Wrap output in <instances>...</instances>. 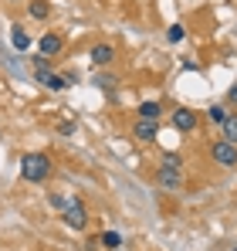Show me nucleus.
Listing matches in <instances>:
<instances>
[{
  "mask_svg": "<svg viewBox=\"0 0 237 251\" xmlns=\"http://www.w3.org/2000/svg\"><path fill=\"white\" fill-rule=\"evenodd\" d=\"M61 48H65V38H61V34H41L38 51L44 54V58H54V54H58Z\"/></svg>",
  "mask_w": 237,
  "mask_h": 251,
  "instance_id": "obj_8",
  "label": "nucleus"
},
{
  "mask_svg": "<svg viewBox=\"0 0 237 251\" xmlns=\"http://www.w3.org/2000/svg\"><path fill=\"white\" fill-rule=\"evenodd\" d=\"M21 176H24L27 183H44V180L51 176V160H47L44 153H27V156L21 160Z\"/></svg>",
  "mask_w": 237,
  "mask_h": 251,
  "instance_id": "obj_2",
  "label": "nucleus"
},
{
  "mask_svg": "<svg viewBox=\"0 0 237 251\" xmlns=\"http://www.w3.org/2000/svg\"><path fill=\"white\" fill-rule=\"evenodd\" d=\"M38 82L44 88H51V92H61L65 82H61V75H54V72H47V68H38Z\"/></svg>",
  "mask_w": 237,
  "mask_h": 251,
  "instance_id": "obj_9",
  "label": "nucleus"
},
{
  "mask_svg": "<svg viewBox=\"0 0 237 251\" xmlns=\"http://www.w3.org/2000/svg\"><path fill=\"white\" fill-rule=\"evenodd\" d=\"M116 251H118V248H116Z\"/></svg>",
  "mask_w": 237,
  "mask_h": 251,
  "instance_id": "obj_19",
  "label": "nucleus"
},
{
  "mask_svg": "<svg viewBox=\"0 0 237 251\" xmlns=\"http://www.w3.org/2000/svg\"><path fill=\"white\" fill-rule=\"evenodd\" d=\"M220 126H224V139L237 146V116H227V119H224Z\"/></svg>",
  "mask_w": 237,
  "mask_h": 251,
  "instance_id": "obj_13",
  "label": "nucleus"
},
{
  "mask_svg": "<svg viewBox=\"0 0 237 251\" xmlns=\"http://www.w3.org/2000/svg\"><path fill=\"white\" fill-rule=\"evenodd\" d=\"M27 14H31L34 21H47V17H51V3H47V0H27Z\"/></svg>",
  "mask_w": 237,
  "mask_h": 251,
  "instance_id": "obj_10",
  "label": "nucleus"
},
{
  "mask_svg": "<svg viewBox=\"0 0 237 251\" xmlns=\"http://www.w3.org/2000/svg\"><path fill=\"white\" fill-rule=\"evenodd\" d=\"M132 136H136V139H142V143H153V139L159 136V123H156V119H136Z\"/></svg>",
  "mask_w": 237,
  "mask_h": 251,
  "instance_id": "obj_6",
  "label": "nucleus"
},
{
  "mask_svg": "<svg viewBox=\"0 0 237 251\" xmlns=\"http://www.w3.org/2000/svg\"><path fill=\"white\" fill-rule=\"evenodd\" d=\"M173 129L176 132H193L197 129V112L193 109H176L173 112Z\"/></svg>",
  "mask_w": 237,
  "mask_h": 251,
  "instance_id": "obj_7",
  "label": "nucleus"
},
{
  "mask_svg": "<svg viewBox=\"0 0 237 251\" xmlns=\"http://www.w3.org/2000/svg\"><path fill=\"white\" fill-rule=\"evenodd\" d=\"M166 38H169L173 44H176V41H183V38H187V27H183V24H173V27L166 31Z\"/></svg>",
  "mask_w": 237,
  "mask_h": 251,
  "instance_id": "obj_16",
  "label": "nucleus"
},
{
  "mask_svg": "<svg viewBox=\"0 0 237 251\" xmlns=\"http://www.w3.org/2000/svg\"><path fill=\"white\" fill-rule=\"evenodd\" d=\"M10 44H14L17 51H24V48L31 44V38H27V31H24L21 24H14V27H10Z\"/></svg>",
  "mask_w": 237,
  "mask_h": 251,
  "instance_id": "obj_11",
  "label": "nucleus"
},
{
  "mask_svg": "<svg viewBox=\"0 0 237 251\" xmlns=\"http://www.w3.org/2000/svg\"><path fill=\"white\" fill-rule=\"evenodd\" d=\"M116 75H105V72H102V75H95V85H102V88H116Z\"/></svg>",
  "mask_w": 237,
  "mask_h": 251,
  "instance_id": "obj_17",
  "label": "nucleus"
},
{
  "mask_svg": "<svg viewBox=\"0 0 237 251\" xmlns=\"http://www.w3.org/2000/svg\"><path fill=\"white\" fill-rule=\"evenodd\" d=\"M65 224H68L71 231H85L88 210H85V201H81V197H71V201L65 204Z\"/></svg>",
  "mask_w": 237,
  "mask_h": 251,
  "instance_id": "obj_3",
  "label": "nucleus"
},
{
  "mask_svg": "<svg viewBox=\"0 0 237 251\" xmlns=\"http://www.w3.org/2000/svg\"><path fill=\"white\" fill-rule=\"evenodd\" d=\"M88 58H92L95 68H109V65L116 61V48H112V44H92Z\"/></svg>",
  "mask_w": 237,
  "mask_h": 251,
  "instance_id": "obj_5",
  "label": "nucleus"
},
{
  "mask_svg": "<svg viewBox=\"0 0 237 251\" xmlns=\"http://www.w3.org/2000/svg\"><path fill=\"white\" fill-rule=\"evenodd\" d=\"M98 245H102L105 251H116L118 245H122V238H118V231H105V234L98 238Z\"/></svg>",
  "mask_w": 237,
  "mask_h": 251,
  "instance_id": "obj_14",
  "label": "nucleus"
},
{
  "mask_svg": "<svg viewBox=\"0 0 237 251\" xmlns=\"http://www.w3.org/2000/svg\"><path fill=\"white\" fill-rule=\"evenodd\" d=\"M227 102H231V105H237V85H231V88H227Z\"/></svg>",
  "mask_w": 237,
  "mask_h": 251,
  "instance_id": "obj_18",
  "label": "nucleus"
},
{
  "mask_svg": "<svg viewBox=\"0 0 237 251\" xmlns=\"http://www.w3.org/2000/svg\"><path fill=\"white\" fill-rule=\"evenodd\" d=\"M207 116H210L213 123H224V119L231 116V109H227V105H210V112H207Z\"/></svg>",
  "mask_w": 237,
  "mask_h": 251,
  "instance_id": "obj_15",
  "label": "nucleus"
},
{
  "mask_svg": "<svg viewBox=\"0 0 237 251\" xmlns=\"http://www.w3.org/2000/svg\"><path fill=\"white\" fill-rule=\"evenodd\" d=\"M210 156H213V163H217V167H227V170L237 167V146H234V143H227V139L213 143Z\"/></svg>",
  "mask_w": 237,
  "mask_h": 251,
  "instance_id": "obj_4",
  "label": "nucleus"
},
{
  "mask_svg": "<svg viewBox=\"0 0 237 251\" xmlns=\"http://www.w3.org/2000/svg\"><path fill=\"white\" fill-rule=\"evenodd\" d=\"M159 116H163V105H159L156 99H153V102H142V105H139V119H156V123H159Z\"/></svg>",
  "mask_w": 237,
  "mask_h": 251,
  "instance_id": "obj_12",
  "label": "nucleus"
},
{
  "mask_svg": "<svg viewBox=\"0 0 237 251\" xmlns=\"http://www.w3.org/2000/svg\"><path fill=\"white\" fill-rule=\"evenodd\" d=\"M156 180H159L163 190H180L183 187V160L176 153H166L159 170H156Z\"/></svg>",
  "mask_w": 237,
  "mask_h": 251,
  "instance_id": "obj_1",
  "label": "nucleus"
}]
</instances>
